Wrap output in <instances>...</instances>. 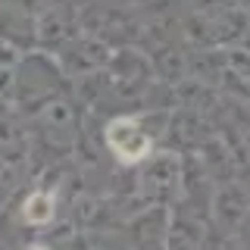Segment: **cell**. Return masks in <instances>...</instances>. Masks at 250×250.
Segmentation results:
<instances>
[{"instance_id": "1", "label": "cell", "mask_w": 250, "mask_h": 250, "mask_svg": "<svg viewBox=\"0 0 250 250\" xmlns=\"http://www.w3.org/2000/svg\"><path fill=\"white\" fill-rule=\"evenodd\" d=\"M106 147L116 153L119 163L131 166V163H141L144 156H150L153 141L147 138L138 119H113L106 125Z\"/></svg>"}, {"instance_id": "2", "label": "cell", "mask_w": 250, "mask_h": 250, "mask_svg": "<svg viewBox=\"0 0 250 250\" xmlns=\"http://www.w3.org/2000/svg\"><path fill=\"white\" fill-rule=\"evenodd\" d=\"M22 216H25L28 225H47L53 219V194L35 191L25 200V207H22Z\"/></svg>"}]
</instances>
